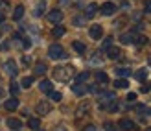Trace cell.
I'll return each mask as SVG.
<instances>
[{
	"mask_svg": "<svg viewBox=\"0 0 151 131\" xmlns=\"http://www.w3.org/2000/svg\"><path fill=\"white\" fill-rule=\"evenodd\" d=\"M111 44H112V37H107V39H105V43H103V48H109Z\"/></svg>",
	"mask_w": 151,
	"mask_h": 131,
	"instance_id": "8d00e7d4",
	"label": "cell"
},
{
	"mask_svg": "<svg viewBox=\"0 0 151 131\" xmlns=\"http://www.w3.org/2000/svg\"><path fill=\"white\" fill-rule=\"evenodd\" d=\"M120 41H122L124 44H131V43L134 41V35H133V33H124L122 37H120Z\"/></svg>",
	"mask_w": 151,
	"mask_h": 131,
	"instance_id": "ffe728a7",
	"label": "cell"
},
{
	"mask_svg": "<svg viewBox=\"0 0 151 131\" xmlns=\"http://www.w3.org/2000/svg\"><path fill=\"white\" fill-rule=\"evenodd\" d=\"M44 9H46V4H44V2H41L39 6H37V9H35V15H37V17H41V15L44 13Z\"/></svg>",
	"mask_w": 151,
	"mask_h": 131,
	"instance_id": "f546056e",
	"label": "cell"
},
{
	"mask_svg": "<svg viewBox=\"0 0 151 131\" xmlns=\"http://www.w3.org/2000/svg\"><path fill=\"white\" fill-rule=\"evenodd\" d=\"M48 56H50L52 59H63V57H65L63 46H61V44H52L50 48H48Z\"/></svg>",
	"mask_w": 151,
	"mask_h": 131,
	"instance_id": "7a4b0ae2",
	"label": "cell"
},
{
	"mask_svg": "<svg viewBox=\"0 0 151 131\" xmlns=\"http://www.w3.org/2000/svg\"><path fill=\"white\" fill-rule=\"evenodd\" d=\"M4 19H6V15H4L2 11H0V22H4Z\"/></svg>",
	"mask_w": 151,
	"mask_h": 131,
	"instance_id": "b9f144b4",
	"label": "cell"
},
{
	"mask_svg": "<svg viewBox=\"0 0 151 131\" xmlns=\"http://www.w3.org/2000/svg\"><path fill=\"white\" fill-rule=\"evenodd\" d=\"M96 9H98L96 4H88L87 11H85V17H94V15H96Z\"/></svg>",
	"mask_w": 151,
	"mask_h": 131,
	"instance_id": "44dd1931",
	"label": "cell"
},
{
	"mask_svg": "<svg viewBox=\"0 0 151 131\" xmlns=\"http://www.w3.org/2000/svg\"><path fill=\"white\" fill-rule=\"evenodd\" d=\"M33 72H35V76H42L44 72H46V65H44V63H37L35 68H33Z\"/></svg>",
	"mask_w": 151,
	"mask_h": 131,
	"instance_id": "e0dca14e",
	"label": "cell"
},
{
	"mask_svg": "<svg viewBox=\"0 0 151 131\" xmlns=\"http://www.w3.org/2000/svg\"><path fill=\"white\" fill-rule=\"evenodd\" d=\"M134 78H137V80H146L147 78V70H146V68H140V70L134 74Z\"/></svg>",
	"mask_w": 151,
	"mask_h": 131,
	"instance_id": "83f0119b",
	"label": "cell"
},
{
	"mask_svg": "<svg viewBox=\"0 0 151 131\" xmlns=\"http://www.w3.org/2000/svg\"><path fill=\"white\" fill-rule=\"evenodd\" d=\"M48 94H50V98L54 100V102H61V98H63V96H61V92H57V90H50Z\"/></svg>",
	"mask_w": 151,
	"mask_h": 131,
	"instance_id": "484cf974",
	"label": "cell"
},
{
	"mask_svg": "<svg viewBox=\"0 0 151 131\" xmlns=\"http://www.w3.org/2000/svg\"><path fill=\"white\" fill-rule=\"evenodd\" d=\"M39 89H41L42 92H50V90H52V81H48V80H42V81L39 83Z\"/></svg>",
	"mask_w": 151,
	"mask_h": 131,
	"instance_id": "2e32d148",
	"label": "cell"
},
{
	"mask_svg": "<svg viewBox=\"0 0 151 131\" xmlns=\"http://www.w3.org/2000/svg\"><path fill=\"white\" fill-rule=\"evenodd\" d=\"M48 20H50V22H54V24L61 22V20H63V11H59V9H52V11L48 13Z\"/></svg>",
	"mask_w": 151,
	"mask_h": 131,
	"instance_id": "277c9868",
	"label": "cell"
},
{
	"mask_svg": "<svg viewBox=\"0 0 151 131\" xmlns=\"http://www.w3.org/2000/svg\"><path fill=\"white\" fill-rule=\"evenodd\" d=\"M72 24L74 26H83V24H85V17H74L72 19Z\"/></svg>",
	"mask_w": 151,
	"mask_h": 131,
	"instance_id": "4dcf8cb0",
	"label": "cell"
},
{
	"mask_svg": "<svg viewBox=\"0 0 151 131\" xmlns=\"http://www.w3.org/2000/svg\"><path fill=\"white\" fill-rule=\"evenodd\" d=\"M22 17H24V6H17V7H15V11H13V19L15 20H20Z\"/></svg>",
	"mask_w": 151,
	"mask_h": 131,
	"instance_id": "7c38bea8",
	"label": "cell"
},
{
	"mask_svg": "<svg viewBox=\"0 0 151 131\" xmlns=\"http://www.w3.org/2000/svg\"><path fill=\"white\" fill-rule=\"evenodd\" d=\"M147 63H149V67H151V57H149V61H147Z\"/></svg>",
	"mask_w": 151,
	"mask_h": 131,
	"instance_id": "bcb514c9",
	"label": "cell"
},
{
	"mask_svg": "<svg viewBox=\"0 0 151 131\" xmlns=\"http://www.w3.org/2000/svg\"><path fill=\"white\" fill-rule=\"evenodd\" d=\"M4 107H6L7 111H15V109L19 107V100H17V98H9V100L4 103Z\"/></svg>",
	"mask_w": 151,
	"mask_h": 131,
	"instance_id": "9c48e42d",
	"label": "cell"
},
{
	"mask_svg": "<svg viewBox=\"0 0 151 131\" xmlns=\"http://www.w3.org/2000/svg\"><path fill=\"white\" fill-rule=\"evenodd\" d=\"M151 90V85H142V92H149Z\"/></svg>",
	"mask_w": 151,
	"mask_h": 131,
	"instance_id": "ab89813d",
	"label": "cell"
},
{
	"mask_svg": "<svg viewBox=\"0 0 151 131\" xmlns=\"http://www.w3.org/2000/svg\"><path fill=\"white\" fill-rule=\"evenodd\" d=\"M87 111H88V103L83 102V103L78 107V114H79V117H81V114H87Z\"/></svg>",
	"mask_w": 151,
	"mask_h": 131,
	"instance_id": "4316f807",
	"label": "cell"
},
{
	"mask_svg": "<svg viewBox=\"0 0 151 131\" xmlns=\"http://www.w3.org/2000/svg\"><path fill=\"white\" fill-rule=\"evenodd\" d=\"M146 131H151V127H147V129H146Z\"/></svg>",
	"mask_w": 151,
	"mask_h": 131,
	"instance_id": "7dc6e473",
	"label": "cell"
},
{
	"mask_svg": "<svg viewBox=\"0 0 151 131\" xmlns=\"http://www.w3.org/2000/svg\"><path fill=\"white\" fill-rule=\"evenodd\" d=\"M90 78V72H81L79 76H78V83H83V81H87Z\"/></svg>",
	"mask_w": 151,
	"mask_h": 131,
	"instance_id": "1f68e13d",
	"label": "cell"
},
{
	"mask_svg": "<svg viewBox=\"0 0 151 131\" xmlns=\"http://www.w3.org/2000/svg\"><path fill=\"white\" fill-rule=\"evenodd\" d=\"M144 11L151 13V0H146V2H144Z\"/></svg>",
	"mask_w": 151,
	"mask_h": 131,
	"instance_id": "d6a6232c",
	"label": "cell"
},
{
	"mask_svg": "<svg viewBox=\"0 0 151 131\" xmlns=\"http://www.w3.org/2000/svg\"><path fill=\"white\" fill-rule=\"evenodd\" d=\"M101 100L103 102H116V94L114 92H101Z\"/></svg>",
	"mask_w": 151,
	"mask_h": 131,
	"instance_id": "5bb4252c",
	"label": "cell"
},
{
	"mask_svg": "<svg viewBox=\"0 0 151 131\" xmlns=\"http://www.w3.org/2000/svg\"><path fill=\"white\" fill-rule=\"evenodd\" d=\"M72 92H74V94H78V96H83L87 92V89L83 87V83H76V85L72 87Z\"/></svg>",
	"mask_w": 151,
	"mask_h": 131,
	"instance_id": "8fae6325",
	"label": "cell"
},
{
	"mask_svg": "<svg viewBox=\"0 0 151 131\" xmlns=\"http://www.w3.org/2000/svg\"><path fill=\"white\" fill-rule=\"evenodd\" d=\"M114 11H116V6L112 4V2H105L101 6V15H107V17H109V15H112Z\"/></svg>",
	"mask_w": 151,
	"mask_h": 131,
	"instance_id": "52a82bcc",
	"label": "cell"
},
{
	"mask_svg": "<svg viewBox=\"0 0 151 131\" xmlns=\"http://www.w3.org/2000/svg\"><path fill=\"white\" fill-rule=\"evenodd\" d=\"M22 46H24V48H29V46H32V43H29L28 39H24V41H22Z\"/></svg>",
	"mask_w": 151,
	"mask_h": 131,
	"instance_id": "f35d334b",
	"label": "cell"
},
{
	"mask_svg": "<svg viewBox=\"0 0 151 131\" xmlns=\"http://www.w3.org/2000/svg\"><path fill=\"white\" fill-rule=\"evenodd\" d=\"M114 87L116 89H127V87H129V81H127L125 78H120V80L114 81Z\"/></svg>",
	"mask_w": 151,
	"mask_h": 131,
	"instance_id": "ac0fdd59",
	"label": "cell"
},
{
	"mask_svg": "<svg viewBox=\"0 0 151 131\" xmlns=\"http://www.w3.org/2000/svg\"><path fill=\"white\" fill-rule=\"evenodd\" d=\"M28 127H32V129H39V127H41L39 118H29V120H28Z\"/></svg>",
	"mask_w": 151,
	"mask_h": 131,
	"instance_id": "603a6c76",
	"label": "cell"
},
{
	"mask_svg": "<svg viewBox=\"0 0 151 131\" xmlns=\"http://www.w3.org/2000/svg\"><path fill=\"white\" fill-rule=\"evenodd\" d=\"M52 35L54 37H63L65 35V28L63 26H55L54 30H52Z\"/></svg>",
	"mask_w": 151,
	"mask_h": 131,
	"instance_id": "cb8c5ba5",
	"label": "cell"
},
{
	"mask_svg": "<svg viewBox=\"0 0 151 131\" xmlns=\"http://www.w3.org/2000/svg\"><path fill=\"white\" fill-rule=\"evenodd\" d=\"M33 83V78H29V76H26V78H22V87L24 89H29Z\"/></svg>",
	"mask_w": 151,
	"mask_h": 131,
	"instance_id": "f1b7e54d",
	"label": "cell"
},
{
	"mask_svg": "<svg viewBox=\"0 0 151 131\" xmlns=\"http://www.w3.org/2000/svg\"><path fill=\"white\" fill-rule=\"evenodd\" d=\"M4 68H6V72L11 76V78H15V76L19 74V68H17V63H15L13 59H7L6 63H4Z\"/></svg>",
	"mask_w": 151,
	"mask_h": 131,
	"instance_id": "3957f363",
	"label": "cell"
},
{
	"mask_svg": "<svg viewBox=\"0 0 151 131\" xmlns=\"http://www.w3.org/2000/svg\"><path fill=\"white\" fill-rule=\"evenodd\" d=\"M35 131H42V129H35Z\"/></svg>",
	"mask_w": 151,
	"mask_h": 131,
	"instance_id": "c3c4849f",
	"label": "cell"
},
{
	"mask_svg": "<svg viewBox=\"0 0 151 131\" xmlns=\"http://www.w3.org/2000/svg\"><path fill=\"white\" fill-rule=\"evenodd\" d=\"M35 111L39 113V114H48L52 111V105L48 102H39V103H37V107H35Z\"/></svg>",
	"mask_w": 151,
	"mask_h": 131,
	"instance_id": "8992f818",
	"label": "cell"
},
{
	"mask_svg": "<svg viewBox=\"0 0 151 131\" xmlns=\"http://www.w3.org/2000/svg\"><path fill=\"white\" fill-rule=\"evenodd\" d=\"M137 43H138V44H146V43H147V37H144V35L137 37Z\"/></svg>",
	"mask_w": 151,
	"mask_h": 131,
	"instance_id": "836d02e7",
	"label": "cell"
},
{
	"mask_svg": "<svg viewBox=\"0 0 151 131\" xmlns=\"http://www.w3.org/2000/svg\"><path fill=\"white\" fill-rule=\"evenodd\" d=\"M83 131H96V127H94V126H87V127L83 129Z\"/></svg>",
	"mask_w": 151,
	"mask_h": 131,
	"instance_id": "60d3db41",
	"label": "cell"
},
{
	"mask_svg": "<svg viewBox=\"0 0 151 131\" xmlns=\"http://www.w3.org/2000/svg\"><path fill=\"white\" fill-rule=\"evenodd\" d=\"M105 131H116L114 124H111V122H107V124H105Z\"/></svg>",
	"mask_w": 151,
	"mask_h": 131,
	"instance_id": "e575fe53",
	"label": "cell"
},
{
	"mask_svg": "<svg viewBox=\"0 0 151 131\" xmlns=\"http://www.w3.org/2000/svg\"><path fill=\"white\" fill-rule=\"evenodd\" d=\"M55 131H66L65 127H55Z\"/></svg>",
	"mask_w": 151,
	"mask_h": 131,
	"instance_id": "7bdbcfd3",
	"label": "cell"
},
{
	"mask_svg": "<svg viewBox=\"0 0 151 131\" xmlns=\"http://www.w3.org/2000/svg\"><path fill=\"white\" fill-rule=\"evenodd\" d=\"M88 33H90V37H92V39H101V35H103V28H101L100 24H94V26H90Z\"/></svg>",
	"mask_w": 151,
	"mask_h": 131,
	"instance_id": "5b68a950",
	"label": "cell"
},
{
	"mask_svg": "<svg viewBox=\"0 0 151 131\" xmlns=\"http://www.w3.org/2000/svg\"><path fill=\"white\" fill-rule=\"evenodd\" d=\"M72 48H74L76 52H79V54H83V52L87 50V46L83 44V43H79V41H74V43H72Z\"/></svg>",
	"mask_w": 151,
	"mask_h": 131,
	"instance_id": "d6986e66",
	"label": "cell"
},
{
	"mask_svg": "<svg viewBox=\"0 0 151 131\" xmlns=\"http://www.w3.org/2000/svg\"><path fill=\"white\" fill-rule=\"evenodd\" d=\"M120 56H122V52H120L118 48H112V46L107 48V57L109 59H120Z\"/></svg>",
	"mask_w": 151,
	"mask_h": 131,
	"instance_id": "30bf717a",
	"label": "cell"
},
{
	"mask_svg": "<svg viewBox=\"0 0 151 131\" xmlns=\"http://www.w3.org/2000/svg\"><path fill=\"white\" fill-rule=\"evenodd\" d=\"M2 96H4V90H2V89H0V98H2Z\"/></svg>",
	"mask_w": 151,
	"mask_h": 131,
	"instance_id": "ee69618b",
	"label": "cell"
},
{
	"mask_svg": "<svg viewBox=\"0 0 151 131\" xmlns=\"http://www.w3.org/2000/svg\"><path fill=\"white\" fill-rule=\"evenodd\" d=\"M96 81L98 83H107L109 81V76L105 72H96Z\"/></svg>",
	"mask_w": 151,
	"mask_h": 131,
	"instance_id": "7402d4cb",
	"label": "cell"
},
{
	"mask_svg": "<svg viewBox=\"0 0 151 131\" xmlns=\"http://www.w3.org/2000/svg\"><path fill=\"white\" fill-rule=\"evenodd\" d=\"M7 127H11V129L17 131L19 127H22V124H20V120H17V118H7Z\"/></svg>",
	"mask_w": 151,
	"mask_h": 131,
	"instance_id": "4fadbf2b",
	"label": "cell"
},
{
	"mask_svg": "<svg viewBox=\"0 0 151 131\" xmlns=\"http://www.w3.org/2000/svg\"><path fill=\"white\" fill-rule=\"evenodd\" d=\"M19 85H17V83H11V94H17V92H19Z\"/></svg>",
	"mask_w": 151,
	"mask_h": 131,
	"instance_id": "d590c367",
	"label": "cell"
},
{
	"mask_svg": "<svg viewBox=\"0 0 151 131\" xmlns=\"http://www.w3.org/2000/svg\"><path fill=\"white\" fill-rule=\"evenodd\" d=\"M134 100H137V94H134V92H129V94H127V102H134Z\"/></svg>",
	"mask_w": 151,
	"mask_h": 131,
	"instance_id": "74e56055",
	"label": "cell"
},
{
	"mask_svg": "<svg viewBox=\"0 0 151 131\" xmlns=\"http://www.w3.org/2000/svg\"><path fill=\"white\" fill-rule=\"evenodd\" d=\"M72 74H74V70L70 67H57L54 70V78L59 81H68L72 78Z\"/></svg>",
	"mask_w": 151,
	"mask_h": 131,
	"instance_id": "6da1fadb",
	"label": "cell"
},
{
	"mask_svg": "<svg viewBox=\"0 0 151 131\" xmlns=\"http://www.w3.org/2000/svg\"><path fill=\"white\" fill-rule=\"evenodd\" d=\"M116 74L120 76V78H127V76H131V68H127V67H120V68H116Z\"/></svg>",
	"mask_w": 151,
	"mask_h": 131,
	"instance_id": "9a60e30c",
	"label": "cell"
},
{
	"mask_svg": "<svg viewBox=\"0 0 151 131\" xmlns=\"http://www.w3.org/2000/svg\"><path fill=\"white\" fill-rule=\"evenodd\" d=\"M118 126H120V129H124V131H133L134 129V124L129 118H122V120L118 122Z\"/></svg>",
	"mask_w": 151,
	"mask_h": 131,
	"instance_id": "ba28073f",
	"label": "cell"
},
{
	"mask_svg": "<svg viewBox=\"0 0 151 131\" xmlns=\"http://www.w3.org/2000/svg\"><path fill=\"white\" fill-rule=\"evenodd\" d=\"M137 111H138V114H147V117H151V109L146 107V105H138Z\"/></svg>",
	"mask_w": 151,
	"mask_h": 131,
	"instance_id": "d4e9b609",
	"label": "cell"
},
{
	"mask_svg": "<svg viewBox=\"0 0 151 131\" xmlns=\"http://www.w3.org/2000/svg\"><path fill=\"white\" fill-rule=\"evenodd\" d=\"M65 2H68V0H61V4H65Z\"/></svg>",
	"mask_w": 151,
	"mask_h": 131,
	"instance_id": "f6af8a7d",
	"label": "cell"
}]
</instances>
